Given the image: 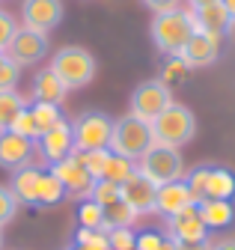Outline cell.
Masks as SVG:
<instances>
[{"mask_svg":"<svg viewBox=\"0 0 235 250\" xmlns=\"http://www.w3.org/2000/svg\"><path fill=\"white\" fill-rule=\"evenodd\" d=\"M39 149H42V155H45V161H48V164H57V161L69 158V155L75 152L72 122H69V119H60V122H54L48 131H42V137H39Z\"/></svg>","mask_w":235,"mask_h":250,"instance_id":"13","label":"cell"},{"mask_svg":"<svg viewBox=\"0 0 235 250\" xmlns=\"http://www.w3.org/2000/svg\"><path fill=\"white\" fill-rule=\"evenodd\" d=\"M205 200H235V173L226 167H209V188Z\"/></svg>","mask_w":235,"mask_h":250,"instance_id":"21","label":"cell"},{"mask_svg":"<svg viewBox=\"0 0 235 250\" xmlns=\"http://www.w3.org/2000/svg\"><path fill=\"white\" fill-rule=\"evenodd\" d=\"M78 227L80 229H98L104 232V208L93 200H83L78 208Z\"/></svg>","mask_w":235,"mask_h":250,"instance_id":"25","label":"cell"},{"mask_svg":"<svg viewBox=\"0 0 235 250\" xmlns=\"http://www.w3.org/2000/svg\"><path fill=\"white\" fill-rule=\"evenodd\" d=\"M155 143L152 137V125L143 122L137 116H119L113 122V134H110V152L122 155L128 161H140V155Z\"/></svg>","mask_w":235,"mask_h":250,"instance_id":"4","label":"cell"},{"mask_svg":"<svg viewBox=\"0 0 235 250\" xmlns=\"http://www.w3.org/2000/svg\"><path fill=\"white\" fill-rule=\"evenodd\" d=\"M90 200H93V203H98V206H110L113 200H119V185L98 179V182H96V188H93V194H90Z\"/></svg>","mask_w":235,"mask_h":250,"instance_id":"34","label":"cell"},{"mask_svg":"<svg viewBox=\"0 0 235 250\" xmlns=\"http://www.w3.org/2000/svg\"><path fill=\"white\" fill-rule=\"evenodd\" d=\"M15 30H18L15 18H12L9 12L0 9V51H6V48H9V42H12V36H15Z\"/></svg>","mask_w":235,"mask_h":250,"instance_id":"36","label":"cell"},{"mask_svg":"<svg viewBox=\"0 0 235 250\" xmlns=\"http://www.w3.org/2000/svg\"><path fill=\"white\" fill-rule=\"evenodd\" d=\"M9 131L21 134V137H27V140H39V137H42V131H39V125H36L30 107H24V110L18 113V119L12 122V128H9Z\"/></svg>","mask_w":235,"mask_h":250,"instance_id":"31","label":"cell"},{"mask_svg":"<svg viewBox=\"0 0 235 250\" xmlns=\"http://www.w3.org/2000/svg\"><path fill=\"white\" fill-rule=\"evenodd\" d=\"M137 170L149 179L155 188L167 185V182H176L185 176V161H182V152L173 149V146H164V143H152L140 155L137 161Z\"/></svg>","mask_w":235,"mask_h":250,"instance_id":"5","label":"cell"},{"mask_svg":"<svg viewBox=\"0 0 235 250\" xmlns=\"http://www.w3.org/2000/svg\"><path fill=\"white\" fill-rule=\"evenodd\" d=\"M27 107H30V113H33V119H36V125H39V131H48L54 122L63 119V116H60V107H57V104L33 102V104H27Z\"/></svg>","mask_w":235,"mask_h":250,"instance_id":"30","label":"cell"},{"mask_svg":"<svg viewBox=\"0 0 235 250\" xmlns=\"http://www.w3.org/2000/svg\"><path fill=\"white\" fill-rule=\"evenodd\" d=\"M152 42L161 54L167 57H179L182 48L188 45V39L196 33L194 30V18L191 12H182V9H170V12H155L152 18Z\"/></svg>","mask_w":235,"mask_h":250,"instance_id":"1","label":"cell"},{"mask_svg":"<svg viewBox=\"0 0 235 250\" xmlns=\"http://www.w3.org/2000/svg\"><path fill=\"white\" fill-rule=\"evenodd\" d=\"M39 188H42V170H36V167L27 164V167H21V170L12 173L9 191L15 194L18 203H24V206H36V203H39Z\"/></svg>","mask_w":235,"mask_h":250,"instance_id":"18","label":"cell"},{"mask_svg":"<svg viewBox=\"0 0 235 250\" xmlns=\"http://www.w3.org/2000/svg\"><path fill=\"white\" fill-rule=\"evenodd\" d=\"M212 250H235V238H220L212 244Z\"/></svg>","mask_w":235,"mask_h":250,"instance_id":"40","label":"cell"},{"mask_svg":"<svg viewBox=\"0 0 235 250\" xmlns=\"http://www.w3.org/2000/svg\"><path fill=\"white\" fill-rule=\"evenodd\" d=\"M51 173L60 179L63 191H66L69 197H75V200H90L93 188H96V182H98V179H93V176H90V170H86V167L75 158V152L69 155V158L51 164Z\"/></svg>","mask_w":235,"mask_h":250,"instance_id":"8","label":"cell"},{"mask_svg":"<svg viewBox=\"0 0 235 250\" xmlns=\"http://www.w3.org/2000/svg\"><path fill=\"white\" fill-rule=\"evenodd\" d=\"M33 158V140H27L15 131H0V167L3 170H21Z\"/></svg>","mask_w":235,"mask_h":250,"instance_id":"14","label":"cell"},{"mask_svg":"<svg viewBox=\"0 0 235 250\" xmlns=\"http://www.w3.org/2000/svg\"><path fill=\"white\" fill-rule=\"evenodd\" d=\"M191 18H194V30H196V33L215 36V39H223L229 30L235 27L220 0H212V3H205V6L191 9Z\"/></svg>","mask_w":235,"mask_h":250,"instance_id":"11","label":"cell"},{"mask_svg":"<svg viewBox=\"0 0 235 250\" xmlns=\"http://www.w3.org/2000/svg\"><path fill=\"white\" fill-rule=\"evenodd\" d=\"M75 250H110L107 232H98V229H80V227H78Z\"/></svg>","mask_w":235,"mask_h":250,"instance_id":"28","label":"cell"},{"mask_svg":"<svg viewBox=\"0 0 235 250\" xmlns=\"http://www.w3.org/2000/svg\"><path fill=\"white\" fill-rule=\"evenodd\" d=\"M196 206L191 191H188V185L182 179H176V182H167L158 188V194H155V211L164 214V217H173V214H182L185 208Z\"/></svg>","mask_w":235,"mask_h":250,"instance_id":"15","label":"cell"},{"mask_svg":"<svg viewBox=\"0 0 235 250\" xmlns=\"http://www.w3.org/2000/svg\"><path fill=\"white\" fill-rule=\"evenodd\" d=\"M155 194H158V188H155L149 179H146L140 170H134V173L119 185V197L137 211V217L155 211Z\"/></svg>","mask_w":235,"mask_h":250,"instance_id":"12","label":"cell"},{"mask_svg":"<svg viewBox=\"0 0 235 250\" xmlns=\"http://www.w3.org/2000/svg\"><path fill=\"white\" fill-rule=\"evenodd\" d=\"M134 170H137V167H134V161H128V158H122V155L110 152V155H107V164H104L101 179H104V182H113V185H122Z\"/></svg>","mask_w":235,"mask_h":250,"instance_id":"24","label":"cell"},{"mask_svg":"<svg viewBox=\"0 0 235 250\" xmlns=\"http://www.w3.org/2000/svg\"><path fill=\"white\" fill-rule=\"evenodd\" d=\"M185 72H188V66H185V62H182L179 57H173V60L167 62V69H164L161 81H164V83H170V81H176V78H182Z\"/></svg>","mask_w":235,"mask_h":250,"instance_id":"37","label":"cell"},{"mask_svg":"<svg viewBox=\"0 0 235 250\" xmlns=\"http://www.w3.org/2000/svg\"><path fill=\"white\" fill-rule=\"evenodd\" d=\"M155 250H176V241H173V238H161V241L155 244Z\"/></svg>","mask_w":235,"mask_h":250,"instance_id":"41","label":"cell"},{"mask_svg":"<svg viewBox=\"0 0 235 250\" xmlns=\"http://www.w3.org/2000/svg\"><path fill=\"white\" fill-rule=\"evenodd\" d=\"M18 78H21V66L12 60H6L3 66H0V92H6V89H15L18 86Z\"/></svg>","mask_w":235,"mask_h":250,"instance_id":"35","label":"cell"},{"mask_svg":"<svg viewBox=\"0 0 235 250\" xmlns=\"http://www.w3.org/2000/svg\"><path fill=\"white\" fill-rule=\"evenodd\" d=\"M196 134V116L191 107L173 102L155 122H152V137L155 143L173 146V149H182L185 143H191Z\"/></svg>","mask_w":235,"mask_h":250,"instance_id":"3","label":"cell"},{"mask_svg":"<svg viewBox=\"0 0 235 250\" xmlns=\"http://www.w3.org/2000/svg\"><path fill=\"white\" fill-rule=\"evenodd\" d=\"M170 221V238L173 241H209V227L202 224L196 206L185 208L182 214L167 217Z\"/></svg>","mask_w":235,"mask_h":250,"instance_id":"17","label":"cell"},{"mask_svg":"<svg viewBox=\"0 0 235 250\" xmlns=\"http://www.w3.org/2000/svg\"><path fill=\"white\" fill-rule=\"evenodd\" d=\"M27 107L24 96L18 89H6V92H0V131H9L12 128V122L18 119V113Z\"/></svg>","mask_w":235,"mask_h":250,"instance_id":"22","label":"cell"},{"mask_svg":"<svg viewBox=\"0 0 235 250\" xmlns=\"http://www.w3.org/2000/svg\"><path fill=\"white\" fill-rule=\"evenodd\" d=\"M45 54H48V33H39V30H30V27H18L6 48V57L18 66L39 62Z\"/></svg>","mask_w":235,"mask_h":250,"instance_id":"9","label":"cell"},{"mask_svg":"<svg viewBox=\"0 0 235 250\" xmlns=\"http://www.w3.org/2000/svg\"><path fill=\"white\" fill-rule=\"evenodd\" d=\"M69 96L66 83L57 78L51 69H42L36 78H33V102H45V104H57L60 107Z\"/></svg>","mask_w":235,"mask_h":250,"instance_id":"19","label":"cell"},{"mask_svg":"<svg viewBox=\"0 0 235 250\" xmlns=\"http://www.w3.org/2000/svg\"><path fill=\"white\" fill-rule=\"evenodd\" d=\"M15 214H18V200H15V194L9 191L6 185H0V229H3Z\"/></svg>","mask_w":235,"mask_h":250,"instance_id":"33","label":"cell"},{"mask_svg":"<svg viewBox=\"0 0 235 250\" xmlns=\"http://www.w3.org/2000/svg\"><path fill=\"white\" fill-rule=\"evenodd\" d=\"M176 250H212L209 241H176Z\"/></svg>","mask_w":235,"mask_h":250,"instance_id":"39","label":"cell"},{"mask_svg":"<svg viewBox=\"0 0 235 250\" xmlns=\"http://www.w3.org/2000/svg\"><path fill=\"white\" fill-rule=\"evenodd\" d=\"M9 57H6V51H0V66H3V62H6Z\"/></svg>","mask_w":235,"mask_h":250,"instance_id":"44","label":"cell"},{"mask_svg":"<svg viewBox=\"0 0 235 250\" xmlns=\"http://www.w3.org/2000/svg\"><path fill=\"white\" fill-rule=\"evenodd\" d=\"M191 3V9H196V6H205V3H212V0H188Z\"/></svg>","mask_w":235,"mask_h":250,"instance_id":"43","label":"cell"},{"mask_svg":"<svg viewBox=\"0 0 235 250\" xmlns=\"http://www.w3.org/2000/svg\"><path fill=\"white\" fill-rule=\"evenodd\" d=\"M107 241H110V250H134L137 232L131 227H113V229H107Z\"/></svg>","mask_w":235,"mask_h":250,"instance_id":"32","label":"cell"},{"mask_svg":"<svg viewBox=\"0 0 235 250\" xmlns=\"http://www.w3.org/2000/svg\"><path fill=\"white\" fill-rule=\"evenodd\" d=\"M113 119L101 110H86L72 122V140L75 152H93V149H110Z\"/></svg>","mask_w":235,"mask_h":250,"instance_id":"6","label":"cell"},{"mask_svg":"<svg viewBox=\"0 0 235 250\" xmlns=\"http://www.w3.org/2000/svg\"><path fill=\"white\" fill-rule=\"evenodd\" d=\"M48 69L66 83V89H80L96 78V57L80 45H66L54 54Z\"/></svg>","mask_w":235,"mask_h":250,"instance_id":"2","label":"cell"},{"mask_svg":"<svg viewBox=\"0 0 235 250\" xmlns=\"http://www.w3.org/2000/svg\"><path fill=\"white\" fill-rule=\"evenodd\" d=\"M0 247H3V232H0Z\"/></svg>","mask_w":235,"mask_h":250,"instance_id":"45","label":"cell"},{"mask_svg":"<svg viewBox=\"0 0 235 250\" xmlns=\"http://www.w3.org/2000/svg\"><path fill=\"white\" fill-rule=\"evenodd\" d=\"M196 211L209 229H223L235 221V203L229 200H202L196 203Z\"/></svg>","mask_w":235,"mask_h":250,"instance_id":"20","label":"cell"},{"mask_svg":"<svg viewBox=\"0 0 235 250\" xmlns=\"http://www.w3.org/2000/svg\"><path fill=\"white\" fill-rule=\"evenodd\" d=\"M220 3L226 6V12H229V18H232V24H235V0H220Z\"/></svg>","mask_w":235,"mask_h":250,"instance_id":"42","label":"cell"},{"mask_svg":"<svg viewBox=\"0 0 235 250\" xmlns=\"http://www.w3.org/2000/svg\"><path fill=\"white\" fill-rule=\"evenodd\" d=\"M173 104V92L164 81H146L131 92V116L143 122H155L167 107Z\"/></svg>","mask_w":235,"mask_h":250,"instance_id":"7","label":"cell"},{"mask_svg":"<svg viewBox=\"0 0 235 250\" xmlns=\"http://www.w3.org/2000/svg\"><path fill=\"white\" fill-rule=\"evenodd\" d=\"M220 54V39L215 36H205V33H194L188 39V45L182 48L179 60L185 62L188 69H202V66H212Z\"/></svg>","mask_w":235,"mask_h":250,"instance_id":"16","label":"cell"},{"mask_svg":"<svg viewBox=\"0 0 235 250\" xmlns=\"http://www.w3.org/2000/svg\"><path fill=\"white\" fill-rule=\"evenodd\" d=\"M104 208V232L113 229V227H131L137 221V211L119 197V200H113L110 206H101Z\"/></svg>","mask_w":235,"mask_h":250,"instance_id":"23","label":"cell"},{"mask_svg":"<svg viewBox=\"0 0 235 250\" xmlns=\"http://www.w3.org/2000/svg\"><path fill=\"white\" fill-rule=\"evenodd\" d=\"M21 18H24V27L39 30V33H51L63 21V0H24Z\"/></svg>","mask_w":235,"mask_h":250,"instance_id":"10","label":"cell"},{"mask_svg":"<svg viewBox=\"0 0 235 250\" xmlns=\"http://www.w3.org/2000/svg\"><path fill=\"white\" fill-rule=\"evenodd\" d=\"M107 155H110V149H93V152H75V158L90 170L93 179H101L104 164H107Z\"/></svg>","mask_w":235,"mask_h":250,"instance_id":"29","label":"cell"},{"mask_svg":"<svg viewBox=\"0 0 235 250\" xmlns=\"http://www.w3.org/2000/svg\"><path fill=\"white\" fill-rule=\"evenodd\" d=\"M143 6H149L152 12H170V9H179L182 0H140Z\"/></svg>","mask_w":235,"mask_h":250,"instance_id":"38","label":"cell"},{"mask_svg":"<svg viewBox=\"0 0 235 250\" xmlns=\"http://www.w3.org/2000/svg\"><path fill=\"white\" fill-rule=\"evenodd\" d=\"M182 182L188 185V191H191L194 203H202V200H205V188H209V164L194 167L188 176H182Z\"/></svg>","mask_w":235,"mask_h":250,"instance_id":"26","label":"cell"},{"mask_svg":"<svg viewBox=\"0 0 235 250\" xmlns=\"http://www.w3.org/2000/svg\"><path fill=\"white\" fill-rule=\"evenodd\" d=\"M63 185H60V179H57L51 170L48 173H42V188H39V203L36 206H57L63 200Z\"/></svg>","mask_w":235,"mask_h":250,"instance_id":"27","label":"cell"}]
</instances>
